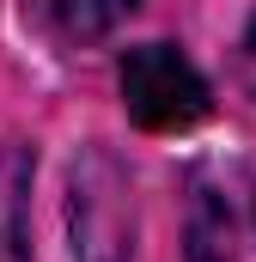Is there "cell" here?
Listing matches in <instances>:
<instances>
[{
    "label": "cell",
    "mask_w": 256,
    "mask_h": 262,
    "mask_svg": "<svg viewBox=\"0 0 256 262\" xmlns=\"http://www.w3.org/2000/svg\"><path fill=\"white\" fill-rule=\"evenodd\" d=\"M122 104L140 128H189L207 116V79L195 73L171 43H146L122 55Z\"/></svg>",
    "instance_id": "cell-1"
},
{
    "label": "cell",
    "mask_w": 256,
    "mask_h": 262,
    "mask_svg": "<svg viewBox=\"0 0 256 262\" xmlns=\"http://www.w3.org/2000/svg\"><path fill=\"white\" fill-rule=\"evenodd\" d=\"M128 12H134V0H61V25L73 37H104Z\"/></svg>",
    "instance_id": "cell-3"
},
{
    "label": "cell",
    "mask_w": 256,
    "mask_h": 262,
    "mask_svg": "<svg viewBox=\"0 0 256 262\" xmlns=\"http://www.w3.org/2000/svg\"><path fill=\"white\" fill-rule=\"evenodd\" d=\"M31 146H0V262H31Z\"/></svg>",
    "instance_id": "cell-2"
},
{
    "label": "cell",
    "mask_w": 256,
    "mask_h": 262,
    "mask_svg": "<svg viewBox=\"0 0 256 262\" xmlns=\"http://www.w3.org/2000/svg\"><path fill=\"white\" fill-rule=\"evenodd\" d=\"M250 55H256V18H250Z\"/></svg>",
    "instance_id": "cell-4"
}]
</instances>
